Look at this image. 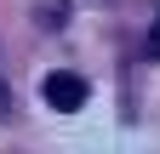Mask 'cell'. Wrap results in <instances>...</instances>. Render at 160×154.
I'll list each match as a JSON object with an SVG mask.
<instances>
[{"label":"cell","instance_id":"obj_1","mask_svg":"<svg viewBox=\"0 0 160 154\" xmlns=\"http://www.w3.org/2000/svg\"><path fill=\"white\" fill-rule=\"evenodd\" d=\"M40 97H46V108H80L86 103V80L69 74V69H57V74L40 80Z\"/></svg>","mask_w":160,"mask_h":154},{"label":"cell","instance_id":"obj_2","mask_svg":"<svg viewBox=\"0 0 160 154\" xmlns=\"http://www.w3.org/2000/svg\"><path fill=\"white\" fill-rule=\"evenodd\" d=\"M149 51L160 57V17H154V29H149Z\"/></svg>","mask_w":160,"mask_h":154},{"label":"cell","instance_id":"obj_3","mask_svg":"<svg viewBox=\"0 0 160 154\" xmlns=\"http://www.w3.org/2000/svg\"><path fill=\"white\" fill-rule=\"evenodd\" d=\"M0 114H6V86H0Z\"/></svg>","mask_w":160,"mask_h":154}]
</instances>
